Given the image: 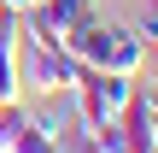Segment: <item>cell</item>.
I'll use <instances>...</instances> for the list:
<instances>
[{
    "label": "cell",
    "instance_id": "6da1fadb",
    "mask_svg": "<svg viewBox=\"0 0 158 153\" xmlns=\"http://www.w3.org/2000/svg\"><path fill=\"white\" fill-rule=\"evenodd\" d=\"M64 47H70L88 71H123V77H141V65H147V41H135V29H129V24H111V18L76 24Z\"/></svg>",
    "mask_w": 158,
    "mask_h": 153
},
{
    "label": "cell",
    "instance_id": "7a4b0ae2",
    "mask_svg": "<svg viewBox=\"0 0 158 153\" xmlns=\"http://www.w3.org/2000/svg\"><path fill=\"white\" fill-rule=\"evenodd\" d=\"M82 71H88V65H82L70 47H35V41H18V88H29V94L76 88Z\"/></svg>",
    "mask_w": 158,
    "mask_h": 153
},
{
    "label": "cell",
    "instance_id": "3957f363",
    "mask_svg": "<svg viewBox=\"0 0 158 153\" xmlns=\"http://www.w3.org/2000/svg\"><path fill=\"white\" fill-rule=\"evenodd\" d=\"M129 100H135V77H123V71H82V83H76V106L88 124L123 118Z\"/></svg>",
    "mask_w": 158,
    "mask_h": 153
},
{
    "label": "cell",
    "instance_id": "277c9868",
    "mask_svg": "<svg viewBox=\"0 0 158 153\" xmlns=\"http://www.w3.org/2000/svg\"><path fill=\"white\" fill-rule=\"evenodd\" d=\"M23 41H35V47H64V41H70V24L53 18L47 6H29V12H23Z\"/></svg>",
    "mask_w": 158,
    "mask_h": 153
},
{
    "label": "cell",
    "instance_id": "5b68a950",
    "mask_svg": "<svg viewBox=\"0 0 158 153\" xmlns=\"http://www.w3.org/2000/svg\"><path fill=\"white\" fill-rule=\"evenodd\" d=\"M41 6H47L53 18H64L70 29H76V24H94V18H100V6H94V0H41Z\"/></svg>",
    "mask_w": 158,
    "mask_h": 153
},
{
    "label": "cell",
    "instance_id": "8992f818",
    "mask_svg": "<svg viewBox=\"0 0 158 153\" xmlns=\"http://www.w3.org/2000/svg\"><path fill=\"white\" fill-rule=\"evenodd\" d=\"M23 124H29V112L6 100V106H0V153H12V147H18V130H23Z\"/></svg>",
    "mask_w": 158,
    "mask_h": 153
},
{
    "label": "cell",
    "instance_id": "52a82bcc",
    "mask_svg": "<svg viewBox=\"0 0 158 153\" xmlns=\"http://www.w3.org/2000/svg\"><path fill=\"white\" fill-rule=\"evenodd\" d=\"M12 153H59V142H53V136H41L35 124H23V130H18V147H12Z\"/></svg>",
    "mask_w": 158,
    "mask_h": 153
},
{
    "label": "cell",
    "instance_id": "ba28073f",
    "mask_svg": "<svg viewBox=\"0 0 158 153\" xmlns=\"http://www.w3.org/2000/svg\"><path fill=\"white\" fill-rule=\"evenodd\" d=\"M129 29H135V41H147V47H158V0L147 6V12H141V24H129Z\"/></svg>",
    "mask_w": 158,
    "mask_h": 153
},
{
    "label": "cell",
    "instance_id": "9c48e42d",
    "mask_svg": "<svg viewBox=\"0 0 158 153\" xmlns=\"http://www.w3.org/2000/svg\"><path fill=\"white\" fill-rule=\"evenodd\" d=\"M135 100H141V106L158 118V77H135Z\"/></svg>",
    "mask_w": 158,
    "mask_h": 153
},
{
    "label": "cell",
    "instance_id": "30bf717a",
    "mask_svg": "<svg viewBox=\"0 0 158 153\" xmlns=\"http://www.w3.org/2000/svg\"><path fill=\"white\" fill-rule=\"evenodd\" d=\"M152 153H158V124H152Z\"/></svg>",
    "mask_w": 158,
    "mask_h": 153
},
{
    "label": "cell",
    "instance_id": "8fae6325",
    "mask_svg": "<svg viewBox=\"0 0 158 153\" xmlns=\"http://www.w3.org/2000/svg\"><path fill=\"white\" fill-rule=\"evenodd\" d=\"M0 106H6V94H0Z\"/></svg>",
    "mask_w": 158,
    "mask_h": 153
}]
</instances>
